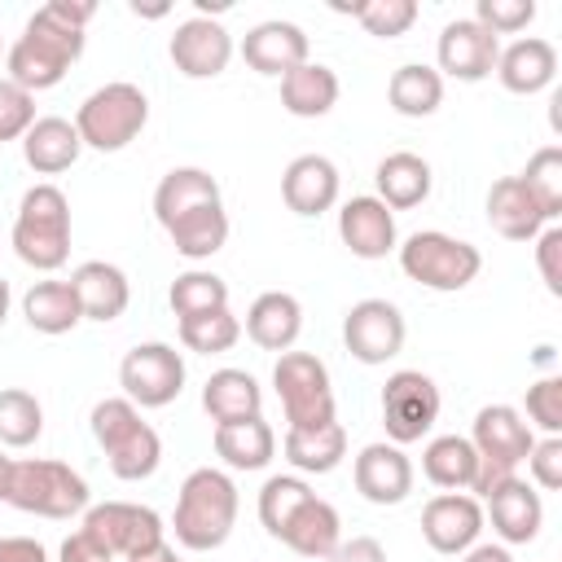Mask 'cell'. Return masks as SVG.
Here are the masks:
<instances>
[{"mask_svg":"<svg viewBox=\"0 0 562 562\" xmlns=\"http://www.w3.org/2000/svg\"><path fill=\"white\" fill-rule=\"evenodd\" d=\"M9 483H13V457L0 448V501H9Z\"/></svg>","mask_w":562,"mask_h":562,"instance_id":"cell-54","label":"cell"},{"mask_svg":"<svg viewBox=\"0 0 562 562\" xmlns=\"http://www.w3.org/2000/svg\"><path fill=\"white\" fill-rule=\"evenodd\" d=\"M97 549H105L110 558H136L154 544H162V518L149 505H132V501H105V505H88L83 509V527H79Z\"/></svg>","mask_w":562,"mask_h":562,"instance_id":"cell-9","label":"cell"},{"mask_svg":"<svg viewBox=\"0 0 562 562\" xmlns=\"http://www.w3.org/2000/svg\"><path fill=\"white\" fill-rule=\"evenodd\" d=\"M22 316L35 334H70L83 321L70 281H35L22 294Z\"/></svg>","mask_w":562,"mask_h":562,"instance_id":"cell-34","label":"cell"},{"mask_svg":"<svg viewBox=\"0 0 562 562\" xmlns=\"http://www.w3.org/2000/svg\"><path fill=\"white\" fill-rule=\"evenodd\" d=\"M386 101L395 114L404 119H426L443 105V75L435 66H422V61H408L391 75L386 83Z\"/></svg>","mask_w":562,"mask_h":562,"instance_id":"cell-36","label":"cell"},{"mask_svg":"<svg viewBox=\"0 0 562 562\" xmlns=\"http://www.w3.org/2000/svg\"><path fill=\"white\" fill-rule=\"evenodd\" d=\"M241 57H246L250 70L281 79V75H290L294 66L307 61V35H303V26H294V22L268 18V22H259V26H250V31L241 35Z\"/></svg>","mask_w":562,"mask_h":562,"instance_id":"cell-20","label":"cell"},{"mask_svg":"<svg viewBox=\"0 0 562 562\" xmlns=\"http://www.w3.org/2000/svg\"><path fill=\"white\" fill-rule=\"evenodd\" d=\"M518 180L527 184V193L536 198V206H540L544 220L553 224V220L562 215V149H558V145L536 149V154L527 158V167H522Z\"/></svg>","mask_w":562,"mask_h":562,"instance_id":"cell-42","label":"cell"},{"mask_svg":"<svg viewBox=\"0 0 562 562\" xmlns=\"http://www.w3.org/2000/svg\"><path fill=\"white\" fill-rule=\"evenodd\" d=\"M9 303H13V290H9V281L0 277V325L9 321Z\"/></svg>","mask_w":562,"mask_h":562,"instance_id":"cell-55","label":"cell"},{"mask_svg":"<svg viewBox=\"0 0 562 562\" xmlns=\"http://www.w3.org/2000/svg\"><path fill=\"white\" fill-rule=\"evenodd\" d=\"M281 544L294 549L299 558H316V562H325V558L342 544V518H338V509H334L329 501L312 496V501L290 518V527L281 531Z\"/></svg>","mask_w":562,"mask_h":562,"instance_id":"cell-31","label":"cell"},{"mask_svg":"<svg viewBox=\"0 0 562 562\" xmlns=\"http://www.w3.org/2000/svg\"><path fill=\"white\" fill-rule=\"evenodd\" d=\"M211 202H220V180L211 171H202V167H171L158 180V189H154V220L162 228H171L176 220H184L189 211L211 206Z\"/></svg>","mask_w":562,"mask_h":562,"instance_id":"cell-28","label":"cell"},{"mask_svg":"<svg viewBox=\"0 0 562 562\" xmlns=\"http://www.w3.org/2000/svg\"><path fill=\"white\" fill-rule=\"evenodd\" d=\"M92 501L88 479L70 470L66 461L53 457H31L13 461V483H9V505L35 518H75Z\"/></svg>","mask_w":562,"mask_h":562,"instance_id":"cell-5","label":"cell"},{"mask_svg":"<svg viewBox=\"0 0 562 562\" xmlns=\"http://www.w3.org/2000/svg\"><path fill=\"white\" fill-rule=\"evenodd\" d=\"M0 57H4V40H0Z\"/></svg>","mask_w":562,"mask_h":562,"instance_id":"cell-56","label":"cell"},{"mask_svg":"<svg viewBox=\"0 0 562 562\" xmlns=\"http://www.w3.org/2000/svg\"><path fill=\"white\" fill-rule=\"evenodd\" d=\"M439 386L422 369H395L382 386V426L391 443H417L439 422Z\"/></svg>","mask_w":562,"mask_h":562,"instance_id":"cell-11","label":"cell"},{"mask_svg":"<svg viewBox=\"0 0 562 562\" xmlns=\"http://www.w3.org/2000/svg\"><path fill=\"white\" fill-rule=\"evenodd\" d=\"M171 61L184 79H215L233 61V35L215 18H184L171 35Z\"/></svg>","mask_w":562,"mask_h":562,"instance_id":"cell-15","label":"cell"},{"mask_svg":"<svg viewBox=\"0 0 562 562\" xmlns=\"http://www.w3.org/2000/svg\"><path fill=\"white\" fill-rule=\"evenodd\" d=\"M338 237L356 259H386L400 241L395 233V211L382 206L373 193L347 198L338 211Z\"/></svg>","mask_w":562,"mask_h":562,"instance_id":"cell-19","label":"cell"},{"mask_svg":"<svg viewBox=\"0 0 562 562\" xmlns=\"http://www.w3.org/2000/svg\"><path fill=\"white\" fill-rule=\"evenodd\" d=\"M404 312L391 299H360L342 316V342L360 364H386L404 347Z\"/></svg>","mask_w":562,"mask_h":562,"instance_id":"cell-12","label":"cell"},{"mask_svg":"<svg viewBox=\"0 0 562 562\" xmlns=\"http://www.w3.org/2000/svg\"><path fill=\"white\" fill-rule=\"evenodd\" d=\"M470 443L483 461H496V465H509L518 470L536 443L531 426L522 422V413L514 404H483L474 413V430H470Z\"/></svg>","mask_w":562,"mask_h":562,"instance_id":"cell-17","label":"cell"},{"mask_svg":"<svg viewBox=\"0 0 562 562\" xmlns=\"http://www.w3.org/2000/svg\"><path fill=\"white\" fill-rule=\"evenodd\" d=\"M527 470H531V483L540 492H558L562 487V435L536 439L527 452Z\"/></svg>","mask_w":562,"mask_h":562,"instance_id":"cell-47","label":"cell"},{"mask_svg":"<svg viewBox=\"0 0 562 562\" xmlns=\"http://www.w3.org/2000/svg\"><path fill=\"white\" fill-rule=\"evenodd\" d=\"M325 562H386V549H382L373 536H351V540H342Z\"/></svg>","mask_w":562,"mask_h":562,"instance_id":"cell-49","label":"cell"},{"mask_svg":"<svg viewBox=\"0 0 562 562\" xmlns=\"http://www.w3.org/2000/svg\"><path fill=\"white\" fill-rule=\"evenodd\" d=\"M536 268L544 277V290L558 299L562 294V228L558 224L540 228V237H536Z\"/></svg>","mask_w":562,"mask_h":562,"instance_id":"cell-48","label":"cell"},{"mask_svg":"<svg viewBox=\"0 0 562 562\" xmlns=\"http://www.w3.org/2000/svg\"><path fill=\"white\" fill-rule=\"evenodd\" d=\"M0 562H48V553L31 536H0Z\"/></svg>","mask_w":562,"mask_h":562,"instance_id":"cell-50","label":"cell"},{"mask_svg":"<svg viewBox=\"0 0 562 562\" xmlns=\"http://www.w3.org/2000/svg\"><path fill=\"white\" fill-rule=\"evenodd\" d=\"M272 386L285 413V430H316L338 422L329 369L312 351H281V360L272 364Z\"/></svg>","mask_w":562,"mask_h":562,"instance_id":"cell-7","label":"cell"},{"mask_svg":"<svg viewBox=\"0 0 562 562\" xmlns=\"http://www.w3.org/2000/svg\"><path fill=\"white\" fill-rule=\"evenodd\" d=\"M241 338V321L228 312V307H215V312H202V316H184L180 321V342L198 356H220V351H233Z\"/></svg>","mask_w":562,"mask_h":562,"instance_id":"cell-41","label":"cell"},{"mask_svg":"<svg viewBox=\"0 0 562 562\" xmlns=\"http://www.w3.org/2000/svg\"><path fill=\"white\" fill-rule=\"evenodd\" d=\"M303 334V303L285 290H268L246 312V338L263 351H290Z\"/></svg>","mask_w":562,"mask_h":562,"instance_id":"cell-25","label":"cell"},{"mask_svg":"<svg viewBox=\"0 0 562 562\" xmlns=\"http://www.w3.org/2000/svg\"><path fill=\"white\" fill-rule=\"evenodd\" d=\"M558 75V48L540 35H522L514 44L501 48L496 57V79L505 92H518V97H536L553 83Z\"/></svg>","mask_w":562,"mask_h":562,"instance_id":"cell-22","label":"cell"},{"mask_svg":"<svg viewBox=\"0 0 562 562\" xmlns=\"http://www.w3.org/2000/svg\"><path fill=\"white\" fill-rule=\"evenodd\" d=\"M18 259L35 272H57L70 259V202L57 184H31L18 202L13 233Z\"/></svg>","mask_w":562,"mask_h":562,"instance_id":"cell-3","label":"cell"},{"mask_svg":"<svg viewBox=\"0 0 562 562\" xmlns=\"http://www.w3.org/2000/svg\"><path fill=\"white\" fill-rule=\"evenodd\" d=\"M281 452L299 474H329L347 457V430H342V422H329L316 430H285Z\"/></svg>","mask_w":562,"mask_h":562,"instance_id":"cell-33","label":"cell"},{"mask_svg":"<svg viewBox=\"0 0 562 562\" xmlns=\"http://www.w3.org/2000/svg\"><path fill=\"white\" fill-rule=\"evenodd\" d=\"M531 18H536V0H479L474 4V22L487 26L496 40L527 31Z\"/></svg>","mask_w":562,"mask_h":562,"instance_id":"cell-44","label":"cell"},{"mask_svg":"<svg viewBox=\"0 0 562 562\" xmlns=\"http://www.w3.org/2000/svg\"><path fill=\"white\" fill-rule=\"evenodd\" d=\"M237 505H241L237 501V483L224 470H215V465H198L180 483L171 531L193 553L220 549L233 536V527H237Z\"/></svg>","mask_w":562,"mask_h":562,"instance_id":"cell-2","label":"cell"},{"mask_svg":"<svg viewBox=\"0 0 562 562\" xmlns=\"http://www.w3.org/2000/svg\"><path fill=\"white\" fill-rule=\"evenodd\" d=\"M338 75L325 66V61H303L294 66L290 75H281V105L294 114V119H321L338 105Z\"/></svg>","mask_w":562,"mask_h":562,"instance_id":"cell-30","label":"cell"},{"mask_svg":"<svg viewBox=\"0 0 562 562\" xmlns=\"http://www.w3.org/2000/svg\"><path fill=\"white\" fill-rule=\"evenodd\" d=\"M461 562H514V558H509L505 544H470V549L461 553Z\"/></svg>","mask_w":562,"mask_h":562,"instance_id":"cell-52","label":"cell"},{"mask_svg":"<svg viewBox=\"0 0 562 562\" xmlns=\"http://www.w3.org/2000/svg\"><path fill=\"white\" fill-rule=\"evenodd\" d=\"M167 237H171V246H176V255H184V259H211L215 250H224V241H228V211H224V202H211V206H198V211H189L184 220H176L171 228H167Z\"/></svg>","mask_w":562,"mask_h":562,"instance_id":"cell-37","label":"cell"},{"mask_svg":"<svg viewBox=\"0 0 562 562\" xmlns=\"http://www.w3.org/2000/svg\"><path fill=\"white\" fill-rule=\"evenodd\" d=\"M527 426H540L544 435H562V378H540L527 386Z\"/></svg>","mask_w":562,"mask_h":562,"instance_id":"cell-46","label":"cell"},{"mask_svg":"<svg viewBox=\"0 0 562 562\" xmlns=\"http://www.w3.org/2000/svg\"><path fill=\"white\" fill-rule=\"evenodd\" d=\"M360 26L378 40H400L417 22V0H360Z\"/></svg>","mask_w":562,"mask_h":562,"instance_id":"cell-43","label":"cell"},{"mask_svg":"<svg viewBox=\"0 0 562 562\" xmlns=\"http://www.w3.org/2000/svg\"><path fill=\"white\" fill-rule=\"evenodd\" d=\"M483 518H492V531L501 536V544H531L544 527V501L531 483L514 474L483 496Z\"/></svg>","mask_w":562,"mask_h":562,"instance_id":"cell-16","label":"cell"},{"mask_svg":"<svg viewBox=\"0 0 562 562\" xmlns=\"http://www.w3.org/2000/svg\"><path fill=\"white\" fill-rule=\"evenodd\" d=\"M70 290L79 299V312L83 321H119L132 303V285H127V272L119 263H105V259H88L70 272Z\"/></svg>","mask_w":562,"mask_h":562,"instance_id":"cell-21","label":"cell"},{"mask_svg":"<svg viewBox=\"0 0 562 562\" xmlns=\"http://www.w3.org/2000/svg\"><path fill=\"white\" fill-rule=\"evenodd\" d=\"M167 303L171 312L184 321V316H202V312H215V307H228V281L206 272V268H189L171 281L167 290Z\"/></svg>","mask_w":562,"mask_h":562,"instance_id":"cell-39","label":"cell"},{"mask_svg":"<svg viewBox=\"0 0 562 562\" xmlns=\"http://www.w3.org/2000/svg\"><path fill=\"white\" fill-rule=\"evenodd\" d=\"M487 224L505 241H536L549 220H544V211L536 206V198L527 193V184L518 176H501L487 189Z\"/></svg>","mask_w":562,"mask_h":562,"instance_id":"cell-24","label":"cell"},{"mask_svg":"<svg viewBox=\"0 0 562 562\" xmlns=\"http://www.w3.org/2000/svg\"><path fill=\"white\" fill-rule=\"evenodd\" d=\"M316 492L299 479V474H272L263 487H259V522L272 540H281V531L290 527V518L312 501Z\"/></svg>","mask_w":562,"mask_h":562,"instance_id":"cell-38","label":"cell"},{"mask_svg":"<svg viewBox=\"0 0 562 562\" xmlns=\"http://www.w3.org/2000/svg\"><path fill=\"white\" fill-rule=\"evenodd\" d=\"M373 180H378V202L391 206V211L422 206V202L430 198V184H435L430 162H426L422 154H413V149H395V154H386V158L378 162Z\"/></svg>","mask_w":562,"mask_h":562,"instance_id":"cell-27","label":"cell"},{"mask_svg":"<svg viewBox=\"0 0 562 562\" xmlns=\"http://www.w3.org/2000/svg\"><path fill=\"white\" fill-rule=\"evenodd\" d=\"M127 562H180L176 558V549L162 540V544H154V549H145V553H136V558H127Z\"/></svg>","mask_w":562,"mask_h":562,"instance_id":"cell-53","label":"cell"},{"mask_svg":"<svg viewBox=\"0 0 562 562\" xmlns=\"http://www.w3.org/2000/svg\"><path fill=\"white\" fill-rule=\"evenodd\" d=\"M479 452L465 435H439L422 448V474L443 492H470Z\"/></svg>","mask_w":562,"mask_h":562,"instance_id":"cell-35","label":"cell"},{"mask_svg":"<svg viewBox=\"0 0 562 562\" xmlns=\"http://www.w3.org/2000/svg\"><path fill=\"white\" fill-rule=\"evenodd\" d=\"M119 386L136 408H167L184 391V356L171 342H136L119 364Z\"/></svg>","mask_w":562,"mask_h":562,"instance_id":"cell-10","label":"cell"},{"mask_svg":"<svg viewBox=\"0 0 562 562\" xmlns=\"http://www.w3.org/2000/svg\"><path fill=\"white\" fill-rule=\"evenodd\" d=\"M338 167L325 154H299L281 176V198L294 215H325L338 202Z\"/></svg>","mask_w":562,"mask_h":562,"instance_id":"cell-23","label":"cell"},{"mask_svg":"<svg viewBox=\"0 0 562 562\" xmlns=\"http://www.w3.org/2000/svg\"><path fill=\"white\" fill-rule=\"evenodd\" d=\"M351 479L369 505H400L413 492V461L400 443H364L351 465Z\"/></svg>","mask_w":562,"mask_h":562,"instance_id":"cell-18","label":"cell"},{"mask_svg":"<svg viewBox=\"0 0 562 562\" xmlns=\"http://www.w3.org/2000/svg\"><path fill=\"white\" fill-rule=\"evenodd\" d=\"M97 4L88 0H53L44 9H35L22 26V35L13 40V48H4V70L18 88H26L31 97L44 88H57L66 79V70L79 61L83 53V26L92 22Z\"/></svg>","mask_w":562,"mask_h":562,"instance_id":"cell-1","label":"cell"},{"mask_svg":"<svg viewBox=\"0 0 562 562\" xmlns=\"http://www.w3.org/2000/svg\"><path fill=\"white\" fill-rule=\"evenodd\" d=\"M215 457L228 470H263L277 457V435L263 417L224 422V426H215Z\"/></svg>","mask_w":562,"mask_h":562,"instance_id":"cell-32","label":"cell"},{"mask_svg":"<svg viewBox=\"0 0 562 562\" xmlns=\"http://www.w3.org/2000/svg\"><path fill=\"white\" fill-rule=\"evenodd\" d=\"M57 562H114L105 549H97L83 531H75V536H66L61 540V553H57Z\"/></svg>","mask_w":562,"mask_h":562,"instance_id":"cell-51","label":"cell"},{"mask_svg":"<svg viewBox=\"0 0 562 562\" xmlns=\"http://www.w3.org/2000/svg\"><path fill=\"white\" fill-rule=\"evenodd\" d=\"M92 439L101 443V452H105L114 479H123V483L149 479V474L158 470V461H162V439H158V430H154V426L140 417V408H136L132 400H123V395L92 404Z\"/></svg>","mask_w":562,"mask_h":562,"instance_id":"cell-4","label":"cell"},{"mask_svg":"<svg viewBox=\"0 0 562 562\" xmlns=\"http://www.w3.org/2000/svg\"><path fill=\"white\" fill-rule=\"evenodd\" d=\"M202 408L215 426L224 422H246V417H263V391L246 369H215L202 382Z\"/></svg>","mask_w":562,"mask_h":562,"instance_id":"cell-29","label":"cell"},{"mask_svg":"<svg viewBox=\"0 0 562 562\" xmlns=\"http://www.w3.org/2000/svg\"><path fill=\"white\" fill-rule=\"evenodd\" d=\"M31 123H35V97L4 75L0 79V145L4 140H22Z\"/></svg>","mask_w":562,"mask_h":562,"instance_id":"cell-45","label":"cell"},{"mask_svg":"<svg viewBox=\"0 0 562 562\" xmlns=\"http://www.w3.org/2000/svg\"><path fill=\"white\" fill-rule=\"evenodd\" d=\"M400 268H404L408 281H417L426 290H439V294H452V290H465L479 277L483 255H479V246H470L452 233L426 228V233H413L400 246Z\"/></svg>","mask_w":562,"mask_h":562,"instance_id":"cell-8","label":"cell"},{"mask_svg":"<svg viewBox=\"0 0 562 562\" xmlns=\"http://www.w3.org/2000/svg\"><path fill=\"white\" fill-rule=\"evenodd\" d=\"M79 154H83V140H79L75 123L70 119H57V114L35 119L26 127V136H22V158H26V167L35 176H57V171L75 167Z\"/></svg>","mask_w":562,"mask_h":562,"instance_id":"cell-26","label":"cell"},{"mask_svg":"<svg viewBox=\"0 0 562 562\" xmlns=\"http://www.w3.org/2000/svg\"><path fill=\"white\" fill-rule=\"evenodd\" d=\"M483 505L470 496V492H439L426 501L422 509V536L435 553H448V558H461L470 544H479L483 536Z\"/></svg>","mask_w":562,"mask_h":562,"instance_id":"cell-14","label":"cell"},{"mask_svg":"<svg viewBox=\"0 0 562 562\" xmlns=\"http://www.w3.org/2000/svg\"><path fill=\"white\" fill-rule=\"evenodd\" d=\"M496 57H501V40L487 26H479L474 18H457L439 31L435 61H439V75H448V79L479 83L496 70Z\"/></svg>","mask_w":562,"mask_h":562,"instance_id":"cell-13","label":"cell"},{"mask_svg":"<svg viewBox=\"0 0 562 562\" xmlns=\"http://www.w3.org/2000/svg\"><path fill=\"white\" fill-rule=\"evenodd\" d=\"M44 430V408L31 391L4 386L0 391V448H31Z\"/></svg>","mask_w":562,"mask_h":562,"instance_id":"cell-40","label":"cell"},{"mask_svg":"<svg viewBox=\"0 0 562 562\" xmlns=\"http://www.w3.org/2000/svg\"><path fill=\"white\" fill-rule=\"evenodd\" d=\"M145 123H149V97L136 83H123V79L88 92L83 105L75 110L79 140L88 149H101V154H114V149L132 145Z\"/></svg>","mask_w":562,"mask_h":562,"instance_id":"cell-6","label":"cell"}]
</instances>
